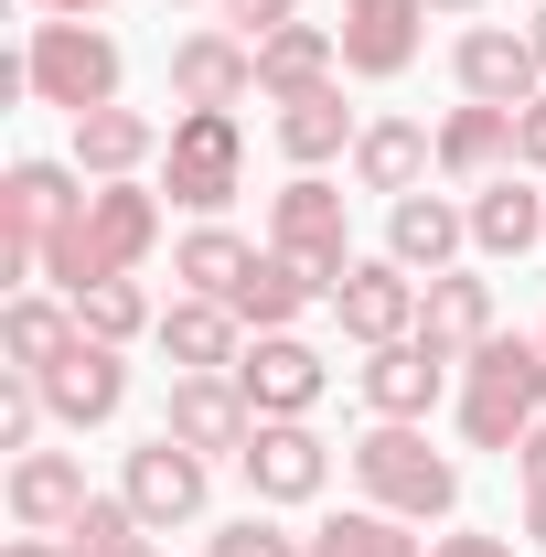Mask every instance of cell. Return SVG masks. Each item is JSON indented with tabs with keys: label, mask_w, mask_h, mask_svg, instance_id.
Segmentation results:
<instances>
[{
	"label": "cell",
	"mask_w": 546,
	"mask_h": 557,
	"mask_svg": "<svg viewBox=\"0 0 546 557\" xmlns=\"http://www.w3.org/2000/svg\"><path fill=\"white\" fill-rule=\"evenodd\" d=\"M150 236H161V205L139 194V183H97L86 205H75V225L44 247V278L54 289H97V278H129L139 258H150Z\"/></svg>",
	"instance_id": "cell-1"
},
{
	"label": "cell",
	"mask_w": 546,
	"mask_h": 557,
	"mask_svg": "<svg viewBox=\"0 0 546 557\" xmlns=\"http://www.w3.org/2000/svg\"><path fill=\"white\" fill-rule=\"evenodd\" d=\"M472 364V397H461V440L472 450H514L525 429L546 418V344H472L461 354Z\"/></svg>",
	"instance_id": "cell-2"
},
{
	"label": "cell",
	"mask_w": 546,
	"mask_h": 557,
	"mask_svg": "<svg viewBox=\"0 0 546 557\" xmlns=\"http://www.w3.org/2000/svg\"><path fill=\"white\" fill-rule=\"evenodd\" d=\"M353 483H364V504H375V515H418V525L461 504V472L418 440L408 418H375V429L353 440Z\"/></svg>",
	"instance_id": "cell-3"
},
{
	"label": "cell",
	"mask_w": 546,
	"mask_h": 557,
	"mask_svg": "<svg viewBox=\"0 0 546 557\" xmlns=\"http://www.w3.org/2000/svg\"><path fill=\"white\" fill-rule=\"evenodd\" d=\"M22 86L44 97V108H119V44L108 33H86V22H33V54H22Z\"/></svg>",
	"instance_id": "cell-4"
},
{
	"label": "cell",
	"mask_w": 546,
	"mask_h": 557,
	"mask_svg": "<svg viewBox=\"0 0 546 557\" xmlns=\"http://www.w3.org/2000/svg\"><path fill=\"white\" fill-rule=\"evenodd\" d=\"M161 183H172V205L214 214L236 183H247V129H236V108H183L172 139H161Z\"/></svg>",
	"instance_id": "cell-5"
},
{
	"label": "cell",
	"mask_w": 546,
	"mask_h": 557,
	"mask_svg": "<svg viewBox=\"0 0 546 557\" xmlns=\"http://www.w3.org/2000/svg\"><path fill=\"white\" fill-rule=\"evenodd\" d=\"M75 194L65 183V161H11V183H0V269L22 278V269H44V247L75 225Z\"/></svg>",
	"instance_id": "cell-6"
},
{
	"label": "cell",
	"mask_w": 546,
	"mask_h": 557,
	"mask_svg": "<svg viewBox=\"0 0 546 557\" xmlns=\"http://www.w3.org/2000/svg\"><path fill=\"white\" fill-rule=\"evenodd\" d=\"M269 247H278V258H300V269L322 278V300L343 289L353 247H343V194L322 183V172H300V183H289V194L269 205Z\"/></svg>",
	"instance_id": "cell-7"
},
{
	"label": "cell",
	"mask_w": 546,
	"mask_h": 557,
	"mask_svg": "<svg viewBox=\"0 0 546 557\" xmlns=\"http://www.w3.org/2000/svg\"><path fill=\"white\" fill-rule=\"evenodd\" d=\"M236 472H247L258 504H311L322 472H333V450H322L300 418H258V429H247V450H236Z\"/></svg>",
	"instance_id": "cell-8"
},
{
	"label": "cell",
	"mask_w": 546,
	"mask_h": 557,
	"mask_svg": "<svg viewBox=\"0 0 546 557\" xmlns=\"http://www.w3.org/2000/svg\"><path fill=\"white\" fill-rule=\"evenodd\" d=\"M333 311H343V333L375 354V344H408L418 333V269H397V258H353L333 289Z\"/></svg>",
	"instance_id": "cell-9"
},
{
	"label": "cell",
	"mask_w": 546,
	"mask_h": 557,
	"mask_svg": "<svg viewBox=\"0 0 546 557\" xmlns=\"http://www.w3.org/2000/svg\"><path fill=\"white\" fill-rule=\"evenodd\" d=\"M236 386H247L258 418H311L322 408V354L300 344V333H258V344L236 354Z\"/></svg>",
	"instance_id": "cell-10"
},
{
	"label": "cell",
	"mask_w": 546,
	"mask_h": 557,
	"mask_svg": "<svg viewBox=\"0 0 546 557\" xmlns=\"http://www.w3.org/2000/svg\"><path fill=\"white\" fill-rule=\"evenodd\" d=\"M119 493L139 504V525H194V515H204V450H183V440L161 429L150 450H129Z\"/></svg>",
	"instance_id": "cell-11"
},
{
	"label": "cell",
	"mask_w": 546,
	"mask_h": 557,
	"mask_svg": "<svg viewBox=\"0 0 546 557\" xmlns=\"http://www.w3.org/2000/svg\"><path fill=\"white\" fill-rule=\"evenodd\" d=\"M44 397H54V418H65V429H97V418H119V397H129V364H119V344L75 333V344L44 364Z\"/></svg>",
	"instance_id": "cell-12"
},
{
	"label": "cell",
	"mask_w": 546,
	"mask_h": 557,
	"mask_svg": "<svg viewBox=\"0 0 546 557\" xmlns=\"http://www.w3.org/2000/svg\"><path fill=\"white\" fill-rule=\"evenodd\" d=\"M161 429H172L183 450H247L258 408H247V386H236V375H172V408H161Z\"/></svg>",
	"instance_id": "cell-13"
},
{
	"label": "cell",
	"mask_w": 546,
	"mask_h": 557,
	"mask_svg": "<svg viewBox=\"0 0 546 557\" xmlns=\"http://www.w3.org/2000/svg\"><path fill=\"white\" fill-rule=\"evenodd\" d=\"M86 504H97V493H86V461H75V450H22V461H11V515H22V536H65Z\"/></svg>",
	"instance_id": "cell-14"
},
{
	"label": "cell",
	"mask_w": 546,
	"mask_h": 557,
	"mask_svg": "<svg viewBox=\"0 0 546 557\" xmlns=\"http://www.w3.org/2000/svg\"><path fill=\"white\" fill-rule=\"evenodd\" d=\"M258 86V44L247 33H183L172 44V97L183 108H236Z\"/></svg>",
	"instance_id": "cell-15"
},
{
	"label": "cell",
	"mask_w": 546,
	"mask_h": 557,
	"mask_svg": "<svg viewBox=\"0 0 546 557\" xmlns=\"http://www.w3.org/2000/svg\"><path fill=\"white\" fill-rule=\"evenodd\" d=\"M429 0H343V65L353 75H408Z\"/></svg>",
	"instance_id": "cell-16"
},
{
	"label": "cell",
	"mask_w": 546,
	"mask_h": 557,
	"mask_svg": "<svg viewBox=\"0 0 546 557\" xmlns=\"http://www.w3.org/2000/svg\"><path fill=\"white\" fill-rule=\"evenodd\" d=\"M536 86H546V65H536L525 33H493V22L461 33V97H482V108H525Z\"/></svg>",
	"instance_id": "cell-17"
},
{
	"label": "cell",
	"mask_w": 546,
	"mask_h": 557,
	"mask_svg": "<svg viewBox=\"0 0 546 557\" xmlns=\"http://www.w3.org/2000/svg\"><path fill=\"white\" fill-rule=\"evenodd\" d=\"M439 375H450V354L439 344H375L364 354V408L375 418H429V397H439Z\"/></svg>",
	"instance_id": "cell-18"
},
{
	"label": "cell",
	"mask_w": 546,
	"mask_h": 557,
	"mask_svg": "<svg viewBox=\"0 0 546 557\" xmlns=\"http://www.w3.org/2000/svg\"><path fill=\"white\" fill-rule=\"evenodd\" d=\"M461 247H472V214H461V205H439V194H397V214H386V258H397V269H429V278H439Z\"/></svg>",
	"instance_id": "cell-19"
},
{
	"label": "cell",
	"mask_w": 546,
	"mask_h": 557,
	"mask_svg": "<svg viewBox=\"0 0 546 557\" xmlns=\"http://www.w3.org/2000/svg\"><path fill=\"white\" fill-rule=\"evenodd\" d=\"M418 344H439L450 364H461L472 344H493V289L461 278V269H439L429 289H418Z\"/></svg>",
	"instance_id": "cell-20"
},
{
	"label": "cell",
	"mask_w": 546,
	"mask_h": 557,
	"mask_svg": "<svg viewBox=\"0 0 546 557\" xmlns=\"http://www.w3.org/2000/svg\"><path fill=\"white\" fill-rule=\"evenodd\" d=\"M161 354L183 364V375H236V300H172L161 311Z\"/></svg>",
	"instance_id": "cell-21"
},
{
	"label": "cell",
	"mask_w": 546,
	"mask_h": 557,
	"mask_svg": "<svg viewBox=\"0 0 546 557\" xmlns=\"http://www.w3.org/2000/svg\"><path fill=\"white\" fill-rule=\"evenodd\" d=\"M333 65H343V33H322V22H289V33H269L258 44V97H311V86H333Z\"/></svg>",
	"instance_id": "cell-22"
},
{
	"label": "cell",
	"mask_w": 546,
	"mask_h": 557,
	"mask_svg": "<svg viewBox=\"0 0 546 557\" xmlns=\"http://www.w3.org/2000/svg\"><path fill=\"white\" fill-rule=\"evenodd\" d=\"M504 161H514V108H450V119H439V172H450V183H493V172H504Z\"/></svg>",
	"instance_id": "cell-23"
},
{
	"label": "cell",
	"mask_w": 546,
	"mask_h": 557,
	"mask_svg": "<svg viewBox=\"0 0 546 557\" xmlns=\"http://www.w3.org/2000/svg\"><path fill=\"white\" fill-rule=\"evenodd\" d=\"M429 161H439V139L418 129V119H375V129L353 139V183H364V194H418Z\"/></svg>",
	"instance_id": "cell-24"
},
{
	"label": "cell",
	"mask_w": 546,
	"mask_h": 557,
	"mask_svg": "<svg viewBox=\"0 0 546 557\" xmlns=\"http://www.w3.org/2000/svg\"><path fill=\"white\" fill-rule=\"evenodd\" d=\"M353 108H343V86H311V97H289V108H278V150H289V161H300V172H322V161H333V150H353Z\"/></svg>",
	"instance_id": "cell-25"
},
{
	"label": "cell",
	"mask_w": 546,
	"mask_h": 557,
	"mask_svg": "<svg viewBox=\"0 0 546 557\" xmlns=\"http://www.w3.org/2000/svg\"><path fill=\"white\" fill-rule=\"evenodd\" d=\"M150 150H161V129H150L139 108H86V119H75V161H86L97 183H129Z\"/></svg>",
	"instance_id": "cell-26"
},
{
	"label": "cell",
	"mask_w": 546,
	"mask_h": 557,
	"mask_svg": "<svg viewBox=\"0 0 546 557\" xmlns=\"http://www.w3.org/2000/svg\"><path fill=\"white\" fill-rule=\"evenodd\" d=\"M546 236V194H525V183H482L472 194V247L482 258H525Z\"/></svg>",
	"instance_id": "cell-27"
},
{
	"label": "cell",
	"mask_w": 546,
	"mask_h": 557,
	"mask_svg": "<svg viewBox=\"0 0 546 557\" xmlns=\"http://www.w3.org/2000/svg\"><path fill=\"white\" fill-rule=\"evenodd\" d=\"M75 333H86V322H75L65 300H33V289L0 311V354H11V375H44V364L75 344Z\"/></svg>",
	"instance_id": "cell-28"
},
{
	"label": "cell",
	"mask_w": 546,
	"mask_h": 557,
	"mask_svg": "<svg viewBox=\"0 0 546 557\" xmlns=\"http://www.w3.org/2000/svg\"><path fill=\"white\" fill-rule=\"evenodd\" d=\"M258 269V247L247 236H225V225H194L183 247H172V278L194 289V300H236V278Z\"/></svg>",
	"instance_id": "cell-29"
},
{
	"label": "cell",
	"mask_w": 546,
	"mask_h": 557,
	"mask_svg": "<svg viewBox=\"0 0 546 557\" xmlns=\"http://www.w3.org/2000/svg\"><path fill=\"white\" fill-rule=\"evenodd\" d=\"M300 300H322V278L300 269V258H278V247L236 278V322H258V333H289V311H300Z\"/></svg>",
	"instance_id": "cell-30"
},
{
	"label": "cell",
	"mask_w": 546,
	"mask_h": 557,
	"mask_svg": "<svg viewBox=\"0 0 546 557\" xmlns=\"http://www.w3.org/2000/svg\"><path fill=\"white\" fill-rule=\"evenodd\" d=\"M300 557H429L408 536V515H333L322 536H300Z\"/></svg>",
	"instance_id": "cell-31"
},
{
	"label": "cell",
	"mask_w": 546,
	"mask_h": 557,
	"mask_svg": "<svg viewBox=\"0 0 546 557\" xmlns=\"http://www.w3.org/2000/svg\"><path fill=\"white\" fill-rule=\"evenodd\" d=\"M75 322H86L97 344H129V333H161V322H150V300H139V278H97V289H75Z\"/></svg>",
	"instance_id": "cell-32"
},
{
	"label": "cell",
	"mask_w": 546,
	"mask_h": 557,
	"mask_svg": "<svg viewBox=\"0 0 546 557\" xmlns=\"http://www.w3.org/2000/svg\"><path fill=\"white\" fill-rule=\"evenodd\" d=\"M129 536H150L129 493H97V504H86V515L65 525V547H75V557H108V547H129Z\"/></svg>",
	"instance_id": "cell-33"
},
{
	"label": "cell",
	"mask_w": 546,
	"mask_h": 557,
	"mask_svg": "<svg viewBox=\"0 0 546 557\" xmlns=\"http://www.w3.org/2000/svg\"><path fill=\"white\" fill-rule=\"evenodd\" d=\"M44 375H0V450H33V429H44Z\"/></svg>",
	"instance_id": "cell-34"
},
{
	"label": "cell",
	"mask_w": 546,
	"mask_h": 557,
	"mask_svg": "<svg viewBox=\"0 0 546 557\" xmlns=\"http://www.w3.org/2000/svg\"><path fill=\"white\" fill-rule=\"evenodd\" d=\"M204 557H300V536H278L269 515H247V525H225V536H214Z\"/></svg>",
	"instance_id": "cell-35"
},
{
	"label": "cell",
	"mask_w": 546,
	"mask_h": 557,
	"mask_svg": "<svg viewBox=\"0 0 546 557\" xmlns=\"http://www.w3.org/2000/svg\"><path fill=\"white\" fill-rule=\"evenodd\" d=\"M225 22H236L247 44H269V33H289V22H300V0H225Z\"/></svg>",
	"instance_id": "cell-36"
},
{
	"label": "cell",
	"mask_w": 546,
	"mask_h": 557,
	"mask_svg": "<svg viewBox=\"0 0 546 557\" xmlns=\"http://www.w3.org/2000/svg\"><path fill=\"white\" fill-rule=\"evenodd\" d=\"M514 161H536V172H546V86L514 108Z\"/></svg>",
	"instance_id": "cell-37"
},
{
	"label": "cell",
	"mask_w": 546,
	"mask_h": 557,
	"mask_svg": "<svg viewBox=\"0 0 546 557\" xmlns=\"http://www.w3.org/2000/svg\"><path fill=\"white\" fill-rule=\"evenodd\" d=\"M514 472H525V493H546V418L525 429V440H514Z\"/></svg>",
	"instance_id": "cell-38"
},
{
	"label": "cell",
	"mask_w": 546,
	"mask_h": 557,
	"mask_svg": "<svg viewBox=\"0 0 546 557\" xmlns=\"http://www.w3.org/2000/svg\"><path fill=\"white\" fill-rule=\"evenodd\" d=\"M429 557H514V547H504V536H439Z\"/></svg>",
	"instance_id": "cell-39"
},
{
	"label": "cell",
	"mask_w": 546,
	"mask_h": 557,
	"mask_svg": "<svg viewBox=\"0 0 546 557\" xmlns=\"http://www.w3.org/2000/svg\"><path fill=\"white\" fill-rule=\"evenodd\" d=\"M0 557H75V547H54V536H11Z\"/></svg>",
	"instance_id": "cell-40"
},
{
	"label": "cell",
	"mask_w": 546,
	"mask_h": 557,
	"mask_svg": "<svg viewBox=\"0 0 546 557\" xmlns=\"http://www.w3.org/2000/svg\"><path fill=\"white\" fill-rule=\"evenodd\" d=\"M525 536H536V547H546V493H525Z\"/></svg>",
	"instance_id": "cell-41"
},
{
	"label": "cell",
	"mask_w": 546,
	"mask_h": 557,
	"mask_svg": "<svg viewBox=\"0 0 546 557\" xmlns=\"http://www.w3.org/2000/svg\"><path fill=\"white\" fill-rule=\"evenodd\" d=\"M44 11H65V22H86V11H108V0H44Z\"/></svg>",
	"instance_id": "cell-42"
},
{
	"label": "cell",
	"mask_w": 546,
	"mask_h": 557,
	"mask_svg": "<svg viewBox=\"0 0 546 557\" xmlns=\"http://www.w3.org/2000/svg\"><path fill=\"white\" fill-rule=\"evenodd\" d=\"M108 557H161V547H150V536H129V547H108Z\"/></svg>",
	"instance_id": "cell-43"
},
{
	"label": "cell",
	"mask_w": 546,
	"mask_h": 557,
	"mask_svg": "<svg viewBox=\"0 0 546 557\" xmlns=\"http://www.w3.org/2000/svg\"><path fill=\"white\" fill-rule=\"evenodd\" d=\"M525 44H536V65H546V11H536V33H525Z\"/></svg>",
	"instance_id": "cell-44"
},
{
	"label": "cell",
	"mask_w": 546,
	"mask_h": 557,
	"mask_svg": "<svg viewBox=\"0 0 546 557\" xmlns=\"http://www.w3.org/2000/svg\"><path fill=\"white\" fill-rule=\"evenodd\" d=\"M429 11H472V0H429Z\"/></svg>",
	"instance_id": "cell-45"
}]
</instances>
